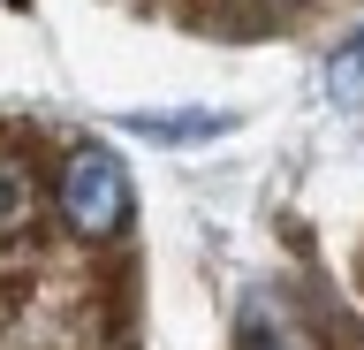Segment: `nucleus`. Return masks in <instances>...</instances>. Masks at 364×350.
Here are the masks:
<instances>
[{"instance_id":"nucleus-1","label":"nucleus","mask_w":364,"mask_h":350,"mask_svg":"<svg viewBox=\"0 0 364 350\" xmlns=\"http://www.w3.org/2000/svg\"><path fill=\"white\" fill-rule=\"evenodd\" d=\"M61 213L76 236H114L129 221V175L107 145H76L61 168Z\"/></svg>"},{"instance_id":"nucleus-4","label":"nucleus","mask_w":364,"mask_h":350,"mask_svg":"<svg viewBox=\"0 0 364 350\" xmlns=\"http://www.w3.org/2000/svg\"><path fill=\"white\" fill-rule=\"evenodd\" d=\"M129 130L159 145H205V138H228L235 115H129Z\"/></svg>"},{"instance_id":"nucleus-6","label":"nucleus","mask_w":364,"mask_h":350,"mask_svg":"<svg viewBox=\"0 0 364 350\" xmlns=\"http://www.w3.org/2000/svg\"><path fill=\"white\" fill-rule=\"evenodd\" d=\"M8 8H31V0H8Z\"/></svg>"},{"instance_id":"nucleus-2","label":"nucleus","mask_w":364,"mask_h":350,"mask_svg":"<svg viewBox=\"0 0 364 350\" xmlns=\"http://www.w3.org/2000/svg\"><path fill=\"white\" fill-rule=\"evenodd\" d=\"M235 350H318V335L304 327L289 297H273V289H250L243 297V320H235Z\"/></svg>"},{"instance_id":"nucleus-3","label":"nucleus","mask_w":364,"mask_h":350,"mask_svg":"<svg viewBox=\"0 0 364 350\" xmlns=\"http://www.w3.org/2000/svg\"><path fill=\"white\" fill-rule=\"evenodd\" d=\"M31 213H38V175L16 145H0V236H23Z\"/></svg>"},{"instance_id":"nucleus-5","label":"nucleus","mask_w":364,"mask_h":350,"mask_svg":"<svg viewBox=\"0 0 364 350\" xmlns=\"http://www.w3.org/2000/svg\"><path fill=\"white\" fill-rule=\"evenodd\" d=\"M326 84H334V99H364V31H357V38H349V46L334 53Z\"/></svg>"}]
</instances>
